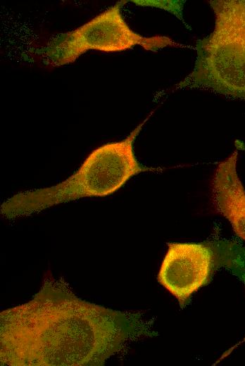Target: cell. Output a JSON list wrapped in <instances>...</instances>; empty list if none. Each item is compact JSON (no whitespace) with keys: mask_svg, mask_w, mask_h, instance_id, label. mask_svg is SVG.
<instances>
[{"mask_svg":"<svg viewBox=\"0 0 245 366\" xmlns=\"http://www.w3.org/2000/svg\"><path fill=\"white\" fill-rule=\"evenodd\" d=\"M0 317L1 365L100 366L130 342L158 336L142 314L87 302L57 281Z\"/></svg>","mask_w":245,"mask_h":366,"instance_id":"6da1fadb","label":"cell"},{"mask_svg":"<svg viewBox=\"0 0 245 366\" xmlns=\"http://www.w3.org/2000/svg\"><path fill=\"white\" fill-rule=\"evenodd\" d=\"M147 120L124 139L95 149L64 181L13 195L1 204V214L7 219H15L82 198L106 196L120 189L133 176L157 171L158 168L141 164L134 151V140Z\"/></svg>","mask_w":245,"mask_h":366,"instance_id":"7a4b0ae2","label":"cell"},{"mask_svg":"<svg viewBox=\"0 0 245 366\" xmlns=\"http://www.w3.org/2000/svg\"><path fill=\"white\" fill-rule=\"evenodd\" d=\"M213 31L199 40L192 71L177 89L245 100V0H213Z\"/></svg>","mask_w":245,"mask_h":366,"instance_id":"3957f363","label":"cell"},{"mask_svg":"<svg viewBox=\"0 0 245 366\" xmlns=\"http://www.w3.org/2000/svg\"><path fill=\"white\" fill-rule=\"evenodd\" d=\"M216 270L211 242L169 243L158 280L184 308L192 295L211 281Z\"/></svg>","mask_w":245,"mask_h":366,"instance_id":"277c9868","label":"cell"},{"mask_svg":"<svg viewBox=\"0 0 245 366\" xmlns=\"http://www.w3.org/2000/svg\"><path fill=\"white\" fill-rule=\"evenodd\" d=\"M118 2L81 27L74 30L85 51L96 50L117 52L139 45L146 50L156 51L178 45L165 36L143 37L134 32L124 20Z\"/></svg>","mask_w":245,"mask_h":366,"instance_id":"5b68a950","label":"cell"},{"mask_svg":"<svg viewBox=\"0 0 245 366\" xmlns=\"http://www.w3.org/2000/svg\"><path fill=\"white\" fill-rule=\"evenodd\" d=\"M237 159L236 151L218 165L212 196L217 210L228 220L236 234L245 240V189L237 173Z\"/></svg>","mask_w":245,"mask_h":366,"instance_id":"8992f818","label":"cell"},{"mask_svg":"<svg viewBox=\"0 0 245 366\" xmlns=\"http://www.w3.org/2000/svg\"><path fill=\"white\" fill-rule=\"evenodd\" d=\"M86 51L74 30L54 37L45 48V55L49 63L61 66L74 62Z\"/></svg>","mask_w":245,"mask_h":366,"instance_id":"52a82bcc","label":"cell"},{"mask_svg":"<svg viewBox=\"0 0 245 366\" xmlns=\"http://www.w3.org/2000/svg\"><path fill=\"white\" fill-rule=\"evenodd\" d=\"M216 270L224 267L237 277L245 286V249L227 241L211 242Z\"/></svg>","mask_w":245,"mask_h":366,"instance_id":"ba28073f","label":"cell"}]
</instances>
